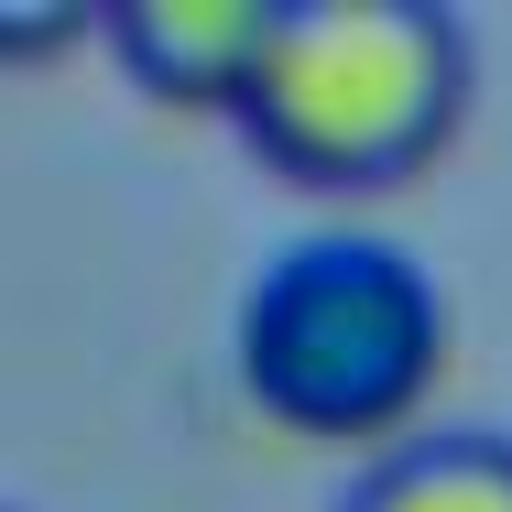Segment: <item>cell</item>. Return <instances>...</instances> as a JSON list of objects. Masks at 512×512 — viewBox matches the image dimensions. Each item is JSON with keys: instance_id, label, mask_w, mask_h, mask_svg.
<instances>
[{"instance_id": "obj_5", "label": "cell", "mask_w": 512, "mask_h": 512, "mask_svg": "<svg viewBox=\"0 0 512 512\" xmlns=\"http://www.w3.org/2000/svg\"><path fill=\"white\" fill-rule=\"evenodd\" d=\"M77 33H99V11H77V0H0V55H66Z\"/></svg>"}, {"instance_id": "obj_1", "label": "cell", "mask_w": 512, "mask_h": 512, "mask_svg": "<svg viewBox=\"0 0 512 512\" xmlns=\"http://www.w3.org/2000/svg\"><path fill=\"white\" fill-rule=\"evenodd\" d=\"M469 109V22L436 0H273L240 131L306 186H393Z\"/></svg>"}, {"instance_id": "obj_2", "label": "cell", "mask_w": 512, "mask_h": 512, "mask_svg": "<svg viewBox=\"0 0 512 512\" xmlns=\"http://www.w3.org/2000/svg\"><path fill=\"white\" fill-rule=\"evenodd\" d=\"M447 360V306L393 240H295L240 295V382L273 425L382 436L425 404Z\"/></svg>"}, {"instance_id": "obj_4", "label": "cell", "mask_w": 512, "mask_h": 512, "mask_svg": "<svg viewBox=\"0 0 512 512\" xmlns=\"http://www.w3.org/2000/svg\"><path fill=\"white\" fill-rule=\"evenodd\" d=\"M338 512H512V436L502 425H436L382 447Z\"/></svg>"}, {"instance_id": "obj_3", "label": "cell", "mask_w": 512, "mask_h": 512, "mask_svg": "<svg viewBox=\"0 0 512 512\" xmlns=\"http://www.w3.org/2000/svg\"><path fill=\"white\" fill-rule=\"evenodd\" d=\"M99 33L120 44V66L175 109H240L251 66H262V33H273V0H120L99 11Z\"/></svg>"}]
</instances>
